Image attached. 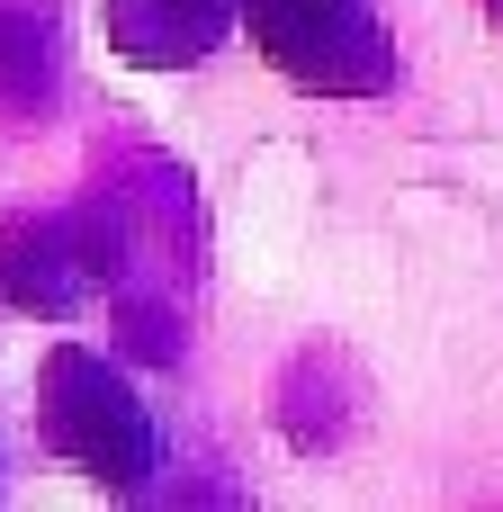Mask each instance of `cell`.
<instances>
[{
    "label": "cell",
    "mask_w": 503,
    "mask_h": 512,
    "mask_svg": "<svg viewBox=\"0 0 503 512\" xmlns=\"http://www.w3.org/2000/svg\"><path fill=\"white\" fill-rule=\"evenodd\" d=\"M252 36L306 90H378L387 81V36H378L369 0H252Z\"/></svg>",
    "instance_id": "cell-1"
},
{
    "label": "cell",
    "mask_w": 503,
    "mask_h": 512,
    "mask_svg": "<svg viewBox=\"0 0 503 512\" xmlns=\"http://www.w3.org/2000/svg\"><path fill=\"white\" fill-rule=\"evenodd\" d=\"M45 387H54V396H45V432H54L72 459H90V468L117 477V486L153 477V423H144V405H135L99 360H54Z\"/></svg>",
    "instance_id": "cell-2"
},
{
    "label": "cell",
    "mask_w": 503,
    "mask_h": 512,
    "mask_svg": "<svg viewBox=\"0 0 503 512\" xmlns=\"http://www.w3.org/2000/svg\"><path fill=\"white\" fill-rule=\"evenodd\" d=\"M486 9H495V27H503V0H486Z\"/></svg>",
    "instance_id": "cell-4"
},
{
    "label": "cell",
    "mask_w": 503,
    "mask_h": 512,
    "mask_svg": "<svg viewBox=\"0 0 503 512\" xmlns=\"http://www.w3.org/2000/svg\"><path fill=\"white\" fill-rule=\"evenodd\" d=\"M225 0H117V27H126V54L144 63H180L216 36Z\"/></svg>",
    "instance_id": "cell-3"
}]
</instances>
